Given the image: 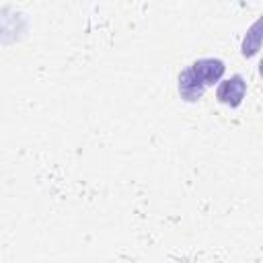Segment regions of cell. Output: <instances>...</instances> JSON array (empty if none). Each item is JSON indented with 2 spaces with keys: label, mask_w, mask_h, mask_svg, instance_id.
Returning a JSON list of instances; mask_svg holds the SVG:
<instances>
[{
  "label": "cell",
  "mask_w": 263,
  "mask_h": 263,
  "mask_svg": "<svg viewBox=\"0 0 263 263\" xmlns=\"http://www.w3.org/2000/svg\"><path fill=\"white\" fill-rule=\"evenodd\" d=\"M261 18H257L253 25H251V29L247 31V37L242 39V55L245 58H253L257 51H259V47H261Z\"/></svg>",
  "instance_id": "obj_3"
},
{
  "label": "cell",
  "mask_w": 263,
  "mask_h": 263,
  "mask_svg": "<svg viewBox=\"0 0 263 263\" xmlns=\"http://www.w3.org/2000/svg\"><path fill=\"white\" fill-rule=\"evenodd\" d=\"M245 95H247V80L240 74H234V76L218 82L216 99L226 107H238L242 103Z\"/></svg>",
  "instance_id": "obj_2"
},
{
  "label": "cell",
  "mask_w": 263,
  "mask_h": 263,
  "mask_svg": "<svg viewBox=\"0 0 263 263\" xmlns=\"http://www.w3.org/2000/svg\"><path fill=\"white\" fill-rule=\"evenodd\" d=\"M226 64L218 58H201L195 60L179 74V95L187 103H195L203 97L205 88L218 84L224 76Z\"/></svg>",
  "instance_id": "obj_1"
}]
</instances>
